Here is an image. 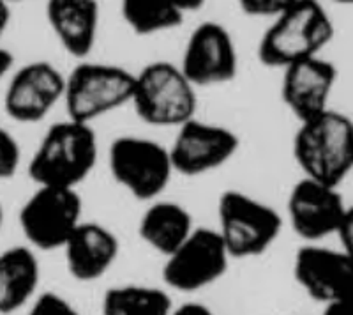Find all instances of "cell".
Wrapping results in <instances>:
<instances>
[{"instance_id":"6da1fadb","label":"cell","mask_w":353,"mask_h":315,"mask_svg":"<svg viewBox=\"0 0 353 315\" xmlns=\"http://www.w3.org/2000/svg\"><path fill=\"white\" fill-rule=\"evenodd\" d=\"M97 154L92 126L72 119L55 122L41 138L28 175L37 186L77 190L96 166Z\"/></svg>"},{"instance_id":"7a4b0ae2","label":"cell","mask_w":353,"mask_h":315,"mask_svg":"<svg viewBox=\"0 0 353 315\" xmlns=\"http://www.w3.org/2000/svg\"><path fill=\"white\" fill-rule=\"evenodd\" d=\"M293 158L304 178L339 188L353 172V121L329 108L299 122L293 137Z\"/></svg>"},{"instance_id":"3957f363","label":"cell","mask_w":353,"mask_h":315,"mask_svg":"<svg viewBox=\"0 0 353 315\" xmlns=\"http://www.w3.org/2000/svg\"><path fill=\"white\" fill-rule=\"evenodd\" d=\"M334 37L329 12L313 0H293L281 17L270 21L258 45V59L267 68L286 69L320 57Z\"/></svg>"},{"instance_id":"277c9868","label":"cell","mask_w":353,"mask_h":315,"mask_svg":"<svg viewBox=\"0 0 353 315\" xmlns=\"http://www.w3.org/2000/svg\"><path fill=\"white\" fill-rule=\"evenodd\" d=\"M131 105L145 124L179 130L196 117V87L181 66L168 61L150 62L134 73Z\"/></svg>"},{"instance_id":"5b68a950","label":"cell","mask_w":353,"mask_h":315,"mask_svg":"<svg viewBox=\"0 0 353 315\" xmlns=\"http://www.w3.org/2000/svg\"><path fill=\"white\" fill-rule=\"evenodd\" d=\"M221 239L232 259L260 257L272 248L283 229V216L269 204L237 190H226L217 200Z\"/></svg>"},{"instance_id":"8992f818","label":"cell","mask_w":353,"mask_h":315,"mask_svg":"<svg viewBox=\"0 0 353 315\" xmlns=\"http://www.w3.org/2000/svg\"><path fill=\"white\" fill-rule=\"evenodd\" d=\"M108 166L113 181L141 202L159 200L175 174L168 147L134 135H124L110 144Z\"/></svg>"},{"instance_id":"52a82bcc","label":"cell","mask_w":353,"mask_h":315,"mask_svg":"<svg viewBox=\"0 0 353 315\" xmlns=\"http://www.w3.org/2000/svg\"><path fill=\"white\" fill-rule=\"evenodd\" d=\"M134 73L121 66L80 62L65 77L64 105L68 119L90 124L97 117L129 105Z\"/></svg>"},{"instance_id":"ba28073f","label":"cell","mask_w":353,"mask_h":315,"mask_svg":"<svg viewBox=\"0 0 353 315\" xmlns=\"http://www.w3.org/2000/svg\"><path fill=\"white\" fill-rule=\"evenodd\" d=\"M83 200L78 190L37 186L20 209V227L34 248L53 251L65 242L81 225Z\"/></svg>"},{"instance_id":"9c48e42d","label":"cell","mask_w":353,"mask_h":315,"mask_svg":"<svg viewBox=\"0 0 353 315\" xmlns=\"http://www.w3.org/2000/svg\"><path fill=\"white\" fill-rule=\"evenodd\" d=\"M230 254L219 232L210 227H196L188 241L163 264V282L176 292H198L210 287L226 275Z\"/></svg>"},{"instance_id":"30bf717a","label":"cell","mask_w":353,"mask_h":315,"mask_svg":"<svg viewBox=\"0 0 353 315\" xmlns=\"http://www.w3.org/2000/svg\"><path fill=\"white\" fill-rule=\"evenodd\" d=\"M168 149L175 174L196 178L226 165L241 149V138L226 126L194 117L176 130Z\"/></svg>"},{"instance_id":"8fae6325","label":"cell","mask_w":353,"mask_h":315,"mask_svg":"<svg viewBox=\"0 0 353 315\" xmlns=\"http://www.w3.org/2000/svg\"><path fill=\"white\" fill-rule=\"evenodd\" d=\"M181 69L194 87L232 82L239 73V55L228 28L217 21L198 25L185 43Z\"/></svg>"},{"instance_id":"7c38bea8","label":"cell","mask_w":353,"mask_h":315,"mask_svg":"<svg viewBox=\"0 0 353 315\" xmlns=\"http://www.w3.org/2000/svg\"><path fill=\"white\" fill-rule=\"evenodd\" d=\"M346 202L337 188L302 178L288 195V220L293 232L314 242L339 234L346 214Z\"/></svg>"},{"instance_id":"4fadbf2b","label":"cell","mask_w":353,"mask_h":315,"mask_svg":"<svg viewBox=\"0 0 353 315\" xmlns=\"http://www.w3.org/2000/svg\"><path fill=\"white\" fill-rule=\"evenodd\" d=\"M65 75L48 61L25 64L12 75L4 96L6 113L12 121H43L59 102H64Z\"/></svg>"},{"instance_id":"5bb4252c","label":"cell","mask_w":353,"mask_h":315,"mask_svg":"<svg viewBox=\"0 0 353 315\" xmlns=\"http://www.w3.org/2000/svg\"><path fill=\"white\" fill-rule=\"evenodd\" d=\"M293 275L309 298L325 307L353 294V259L345 250L305 245L295 254Z\"/></svg>"},{"instance_id":"9a60e30c","label":"cell","mask_w":353,"mask_h":315,"mask_svg":"<svg viewBox=\"0 0 353 315\" xmlns=\"http://www.w3.org/2000/svg\"><path fill=\"white\" fill-rule=\"evenodd\" d=\"M337 82V68L323 57H313L283 69L281 96L299 122L309 121L329 110Z\"/></svg>"},{"instance_id":"2e32d148","label":"cell","mask_w":353,"mask_h":315,"mask_svg":"<svg viewBox=\"0 0 353 315\" xmlns=\"http://www.w3.org/2000/svg\"><path fill=\"white\" fill-rule=\"evenodd\" d=\"M62 250L69 276L88 283L103 278L112 269L119 259L121 242L108 227L81 222Z\"/></svg>"},{"instance_id":"e0dca14e","label":"cell","mask_w":353,"mask_h":315,"mask_svg":"<svg viewBox=\"0 0 353 315\" xmlns=\"http://www.w3.org/2000/svg\"><path fill=\"white\" fill-rule=\"evenodd\" d=\"M46 18L57 41L78 61L92 53L97 41L101 9L94 0H50Z\"/></svg>"},{"instance_id":"ac0fdd59","label":"cell","mask_w":353,"mask_h":315,"mask_svg":"<svg viewBox=\"0 0 353 315\" xmlns=\"http://www.w3.org/2000/svg\"><path fill=\"white\" fill-rule=\"evenodd\" d=\"M193 216L182 204L154 200L141 214L138 234L141 241L163 257H170L194 232Z\"/></svg>"},{"instance_id":"d6986e66","label":"cell","mask_w":353,"mask_h":315,"mask_svg":"<svg viewBox=\"0 0 353 315\" xmlns=\"http://www.w3.org/2000/svg\"><path fill=\"white\" fill-rule=\"evenodd\" d=\"M41 267L34 250L11 247L0 254V315H11L36 299Z\"/></svg>"},{"instance_id":"ffe728a7","label":"cell","mask_w":353,"mask_h":315,"mask_svg":"<svg viewBox=\"0 0 353 315\" xmlns=\"http://www.w3.org/2000/svg\"><path fill=\"white\" fill-rule=\"evenodd\" d=\"M201 6V0H124L121 15L137 36H154L181 27L189 12Z\"/></svg>"},{"instance_id":"44dd1931","label":"cell","mask_w":353,"mask_h":315,"mask_svg":"<svg viewBox=\"0 0 353 315\" xmlns=\"http://www.w3.org/2000/svg\"><path fill=\"white\" fill-rule=\"evenodd\" d=\"M173 310L165 289L140 283L110 287L101 301V315H172Z\"/></svg>"},{"instance_id":"7402d4cb","label":"cell","mask_w":353,"mask_h":315,"mask_svg":"<svg viewBox=\"0 0 353 315\" xmlns=\"http://www.w3.org/2000/svg\"><path fill=\"white\" fill-rule=\"evenodd\" d=\"M27 315H81L74 305L57 292H43L36 296Z\"/></svg>"},{"instance_id":"603a6c76","label":"cell","mask_w":353,"mask_h":315,"mask_svg":"<svg viewBox=\"0 0 353 315\" xmlns=\"http://www.w3.org/2000/svg\"><path fill=\"white\" fill-rule=\"evenodd\" d=\"M21 163L20 144L6 128L0 126V179H9Z\"/></svg>"},{"instance_id":"cb8c5ba5","label":"cell","mask_w":353,"mask_h":315,"mask_svg":"<svg viewBox=\"0 0 353 315\" xmlns=\"http://www.w3.org/2000/svg\"><path fill=\"white\" fill-rule=\"evenodd\" d=\"M293 0H242L241 11L248 17L276 20L292 6Z\"/></svg>"},{"instance_id":"d4e9b609","label":"cell","mask_w":353,"mask_h":315,"mask_svg":"<svg viewBox=\"0 0 353 315\" xmlns=\"http://www.w3.org/2000/svg\"><path fill=\"white\" fill-rule=\"evenodd\" d=\"M337 238L341 241L343 250L353 259V202L346 207L345 220H343V225L341 229H339Z\"/></svg>"},{"instance_id":"484cf974","label":"cell","mask_w":353,"mask_h":315,"mask_svg":"<svg viewBox=\"0 0 353 315\" xmlns=\"http://www.w3.org/2000/svg\"><path fill=\"white\" fill-rule=\"evenodd\" d=\"M172 315H217L212 308L203 303H184L181 307H175Z\"/></svg>"},{"instance_id":"4316f807","label":"cell","mask_w":353,"mask_h":315,"mask_svg":"<svg viewBox=\"0 0 353 315\" xmlns=\"http://www.w3.org/2000/svg\"><path fill=\"white\" fill-rule=\"evenodd\" d=\"M323 315H353V294L341 299V301L327 305V307L323 308Z\"/></svg>"},{"instance_id":"83f0119b","label":"cell","mask_w":353,"mask_h":315,"mask_svg":"<svg viewBox=\"0 0 353 315\" xmlns=\"http://www.w3.org/2000/svg\"><path fill=\"white\" fill-rule=\"evenodd\" d=\"M12 66H14V55H12L8 48H2V46H0V80H2L6 75H9Z\"/></svg>"},{"instance_id":"f1b7e54d","label":"cell","mask_w":353,"mask_h":315,"mask_svg":"<svg viewBox=\"0 0 353 315\" xmlns=\"http://www.w3.org/2000/svg\"><path fill=\"white\" fill-rule=\"evenodd\" d=\"M9 21H11V9H9L8 2L0 0V39L4 37L6 30H8Z\"/></svg>"},{"instance_id":"f546056e","label":"cell","mask_w":353,"mask_h":315,"mask_svg":"<svg viewBox=\"0 0 353 315\" xmlns=\"http://www.w3.org/2000/svg\"><path fill=\"white\" fill-rule=\"evenodd\" d=\"M4 225V209H2V204H0V227Z\"/></svg>"}]
</instances>
